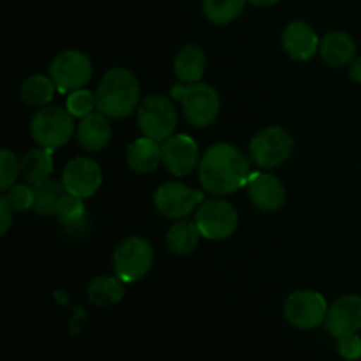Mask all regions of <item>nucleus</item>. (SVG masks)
I'll return each instance as SVG.
<instances>
[{
    "mask_svg": "<svg viewBox=\"0 0 361 361\" xmlns=\"http://www.w3.org/2000/svg\"><path fill=\"white\" fill-rule=\"evenodd\" d=\"M249 200L257 210L277 212L284 207L286 203V189L281 180L271 173H267L264 169L261 171H252L249 182L245 185Z\"/></svg>",
    "mask_w": 361,
    "mask_h": 361,
    "instance_id": "2eb2a0df",
    "label": "nucleus"
},
{
    "mask_svg": "<svg viewBox=\"0 0 361 361\" xmlns=\"http://www.w3.org/2000/svg\"><path fill=\"white\" fill-rule=\"evenodd\" d=\"M337 351L338 355L348 361H356L361 358V337L356 335H348V337L337 338Z\"/></svg>",
    "mask_w": 361,
    "mask_h": 361,
    "instance_id": "c756f323",
    "label": "nucleus"
},
{
    "mask_svg": "<svg viewBox=\"0 0 361 361\" xmlns=\"http://www.w3.org/2000/svg\"><path fill=\"white\" fill-rule=\"evenodd\" d=\"M85 323H87V312H85L83 309L74 310V316H73V319H71V324H69L71 334L80 335L81 331H83Z\"/></svg>",
    "mask_w": 361,
    "mask_h": 361,
    "instance_id": "2f4dec72",
    "label": "nucleus"
},
{
    "mask_svg": "<svg viewBox=\"0 0 361 361\" xmlns=\"http://www.w3.org/2000/svg\"><path fill=\"white\" fill-rule=\"evenodd\" d=\"M34 189L35 197L34 208H32V210L37 215H41V217H53V215L59 214L60 201H62V197L67 194L62 180L48 178L46 182H42L41 185L34 187Z\"/></svg>",
    "mask_w": 361,
    "mask_h": 361,
    "instance_id": "393cba45",
    "label": "nucleus"
},
{
    "mask_svg": "<svg viewBox=\"0 0 361 361\" xmlns=\"http://www.w3.org/2000/svg\"><path fill=\"white\" fill-rule=\"evenodd\" d=\"M97 111L109 120H122L137 111L141 87L136 74L126 67H113L101 78L95 90Z\"/></svg>",
    "mask_w": 361,
    "mask_h": 361,
    "instance_id": "f03ea898",
    "label": "nucleus"
},
{
    "mask_svg": "<svg viewBox=\"0 0 361 361\" xmlns=\"http://www.w3.org/2000/svg\"><path fill=\"white\" fill-rule=\"evenodd\" d=\"M204 201L203 192L182 182H166L154 192V204L166 219H185Z\"/></svg>",
    "mask_w": 361,
    "mask_h": 361,
    "instance_id": "9b49d317",
    "label": "nucleus"
},
{
    "mask_svg": "<svg viewBox=\"0 0 361 361\" xmlns=\"http://www.w3.org/2000/svg\"><path fill=\"white\" fill-rule=\"evenodd\" d=\"M55 92L59 90H56L51 78L44 76V74H34V76H28L27 80L21 83L20 97L27 106L44 108V106L49 104L51 99L55 97Z\"/></svg>",
    "mask_w": 361,
    "mask_h": 361,
    "instance_id": "b1692460",
    "label": "nucleus"
},
{
    "mask_svg": "<svg viewBox=\"0 0 361 361\" xmlns=\"http://www.w3.org/2000/svg\"><path fill=\"white\" fill-rule=\"evenodd\" d=\"M196 224L204 240L221 242V240H228L235 235L240 224V217L236 208L229 201L219 196L215 200L203 201L197 207Z\"/></svg>",
    "mask_w": 361,
    "mask_h": 361,
    "instance_id": "1a4fd4ad",
    "label": "nucleus"
},
{
    "mask_svg": "<svg viewBox=\"0 0 361 361\" xmlns=\"http://www.w3.org/2000/svg\"><path fill=\"white\" fill-rule=\"evenodd\" d=\"M127 168L137 175L154 173L162 164V143L152 137H137L127 147Z\"/></svg>",
    "mask_w": 361,
    "mask_h": 361,
    "instance_id": "a211bd4d",
    "label": "nucleus"
},
{
    "mask_svg": "<svg viewBox=\"0 0 361 361\" xmlns=\"http://www.w3.org/2000/svg\"><path fill=\"white\" fill-rule=\"evenodd\" d=\"M349 76H351L356 83H361V56H356V59L349 63Z\"/></svg>",
    "mask_w": 361,
    "mask_h": 361,
    "instance_id": "473e14b6",
    "label": "nucleus"
},
{
    "mask_svg": "<svg viewBox=\"0 0 361 361\" xmlns=\"http://www.w3.org/2000/svg\"><path fill=\"white\" fill-rule=\"evenodd\" d=\"M62 183L69 194L87 200L102 185L101 166L90 157H74L63 168Z\"/></svg>",
    "mask_w": 361,
    "mask_h": 361,
    "instance_id": "ddd939ff",
    "label": "nucleus"
},
{
    "mask_svg": "<svg viewBox=\"0 0 361 361\" xmlns=\"http://www.w3.org/2000/svg\"><path fill=\"white\" fill-rule=\"evenodd\" d=\"M88 302L97 307H113L126 296V282L116 275H101L92 279L87 288Z\"/></svg>",
    "mask_w": 361,
    "mask_h": 361,
    "instance_id": "5701e85b",
    "label": "nucleus"
},
{
    "mask_svg": "<svg viewBox=\"0 0 361 361\" xmlns=\"http://www.w3.org/2000/svg\"><path fill=\"white\" fill-rule=\"evenodd\" d=\"M53 173V155L51 150L46 148H32L20 159V176L23 182L30 183L32 187L41 185Z\"/></svg>",
    "mask_w": 361,
    "mask_h": 361,
    "instance_id": "aec40b11",
    "label": "nucleus"
},
{
    "mask_svg": "<svg viewBox=\"0 0 361 361\" xmlns=\"http://www.w3.org/2000/svg\"><path fill=\"white\" fill-rule=\"evenodd\" d=\"M55 300L60 303H67V295L63 291H55Z\"/></svg>",
    "mask_w": 361,
    "mask_h": 361,
    "instance_id": "f704fd0d",
    "label": "nucleus"
},
{
    "mask_svg": "<svg viewBox=\"0 0 361 361\" xmlns=\"http://www.w3.org/2000/svg\"><path fill=\"white\" fill-rule=\"evenodd\" d=\"M18 176H20V159L13 150L4 148L0 152V190L6 192L7 189H11L16 183Z\"/></svg>",
    "mask_w": 361,
    "mask_h": 361,
    "instance_id": "cd10ccee",
    "label": "nucleus"
},
{
    "mask_svg": "<svg viewBox=\"0 0 361 361\" xmlns=\"http://www.w3.org/2000/svg\"><path fill=\"white\" fill-rule=\"evenodd\" d=\"M76 126L74 116L67 111V108L44 106L32 116L30 136L37 147L55 152L69 143L76 133Z\"/></svg>",
    "mask_w": 361,
    "mask_h": 361,
    "instance_id": "20e7f679",
    "label": "nucleus"
},
{
    "mask_svg": "<svg viewBox=\"0 0 361 361\" xmlns=\"http://www.w3.org/2000/svg\"><path fill=\"white\" fill-rule=\"evenodd\" d=\"M111 134L113 129L109 118L99 111L83 116L76 126L78 143L87 152H99L108 147Z\"/></svg>",
    "mask_w": 361,
    "mask_h": 361,
    "instance_id": "f3484780",
    "label": "nucleus"
},
{
    "mask_svg": "<svg viewBox=\"0 0 361 361\" xmlns=\"http://www.w3.org/2000/svg\"><path fill=\"white\" fill-rule=\"evenodd\" d=\"M154 259V247L147 238L129 236L122 240L113 252V274L126 284H134L147 277Z\"/></svg>",
    "mask_w": 361,
    "mask_h": 361,
    "instance_id": "39448f33",
    "label": "nucleus"
},
{
    "mask_svg": "<svg viewBox=\"0 0 361 361\" xmlns=\"http://www.w3.org/2000/svg\"><path fill=\"white\" fill-rule=\"evenodd\" d=\"M207 69V56L200 46L187 44L178 49L173 62V71L180 83H197Z\"/></svg>",
    "mask_w": 361,
    "mask_h": 361,
    "instance_id": "412c9836",
    "label": "nucleus"
},
{
    "mask_svg": "<svg viewBox=\"0 0 361 361\" xmlns=\"http://www.w3.org/2000/svg\"><path fill=\"white\" fill-rule=\"evenodd\" d=\"M295 140L284 127L271 126L259 130L249 143L250 161L259 169L270 171V169L281 168L291 157Z\"/></svg>",
    "mask_w": 361,
    "mask_h": 361,
    "instance_id": "0eeeda50",
    "label": "nucleus"
},
{
    "mask_svg": "<svg viewBox=\"0 0 361 361\" xmlns=\"http://www.w3.org/2000/svg\"><path fill=\"white\" fill-rule=\"evenodd\" d=\"M4 196L7 197V201L14 208V212H27L34 208L35 189L27 182L14 183L11 189H7L4 192Z\"/></svg>",
    "mask_w": 361,
    "mask_h": 361,
    "instance_id": "c85d7f7f",
    "label": "nucleus"
},
{
    "mask_svg": "<svg viewBox=\"0 0 361 361\" xmlns=\"http://www.w3.org/2000/svg\"><path fill=\"white\" fill-rule=\"evenodd\" d=\"M201 238L203 236H201L196 221L178 219L176 222H173L168 235H166V245L176 256H189L197 249Z\"/></svg>",
    "mask_w": 361,
    "mask_h": 361,
    "instance_id": "4be33fe9",
    "label": "nucleus"
},
{
    "mask_svg": "<svg viewBox=\"0 0 361 361\" xmlns=\"http://www.w3.org/2000/svg\"><path fill=\"white\" fill-rule=\"evenodd\" d=\"M67 111L71 113L76 118H83V116L94 113V109H97V102H95V94H92L90 90H74L67 95L66 101Z\"/></svg>",
    "mask_w": 361,
    "mask_h": 361,
    "instance_id": "bb28decb",
    "label": "nucleus"
},
{
    "mask_svg": "<svg viewBox=\"0 0 361 361\" xmlns=\"http://www.w3.org/2000/svg\"><path fill=\"white\" fill-rule=\"evenodd\" d=\"M282 44L289 59L295 62H307L319 53L321 39L307 21H291L282 32Z\"/></svg>",
    "mask_w": 361,
    "mask_h": 361,
    "instance_id": "dca6fc26",
    "label": "nucleus"
},
{
    "mask_svg": "<svg viewBox=\"0 0 361 361\" xmlns=\"http://www.w3.org/2000/svg\"><path fill=\"white\" fill-rule=\"evenodd\" d=\"M324 328L335 338L356 335L361 330V296L344 295L328 307Z\"/></svg>",
    "mask_w": 361,
    "mask_h": 361,
    "instance_id": "4468645a",
    "label": "nucleus"
},
{
    "mask_svg": "<svg viewBox=\"0 0 361 361\" xmlns=\"http://www.w3.org/2000/svg\"><path fill=\"white\" fill-rule=\"evenodd\" d=\"M200 148L197 143L187 134H173L162 143V166L173 176L190 175L200 168Z\"/></svg>",
    "mask_w": 361,
    "mask_h": 361,
    "instance_id": "f8f14e48",
    "label": "nucleus"
},
{
    "mask_svg": "<svg viewBox=\"0 0 361 361\" xmlns=\"http://www.w3.org/2000/svg\"><path fill=\"white\" fill-rule=\"evenodd\" d=\"M249 4L256 7H271L275 4H279V0H249Z\"/></svg>",
    "mask_w": 361,
    "mask_h": 361,
    "instance_id": "72a5a7b5",
    "label": "nucleus"
},
{
    "mask_svg": "<svg viewBox=\"0 0 361 361\" xmlns=\"http://www.w3.org/2000/svg\"><path fill=\"white\" fill-rule=\"evenodd\" d=\"M319 55L330 67H345L356 59V42L345 32H330L321 39Z\"/></svg>",
    "mask_w": 361,
    "mask_h": 361,
    "instance_id": "6ab92c4d",
    "label": "nucleus"
},
{
    "mask_svg": "<svg viewBox=\"0 0 361 361\" xmlns=\"http://www.w3.org/2000/svg\"><path fill=\"white\" fill-rule=\"evenodd\" d=\"M328 307L330 305L321 293L302 289L288 296L284 305V317L291 326L298 330H314L324 323Z\"/></svg>",
    "mask_w": 361,
    "mask_h": 361,
    "instance_id": "9d476101",
    "label": "nucleus"
},
{
    "mask_svg": "<svg viewBox=\"0 0 361 361\" xmlns=\"http://www.w3.org/2000/svg\"><path fill=\"white\" fill-rule=\"evenodd\" d=\"M137 127L143 136L164 143L175 134L178 126V113L169 97L162 94H152L141 101L137 108Z\"/></svg>",
    "mask_w": 361,
    "mask_h": 361,
    "instance_id": "423d86ee",
    "label": "nucleus"
},
{
    "mask_svg": "<svg viewBox=\"0 0 361 361\" xmlns=\"http://www.w3.org/2000/svg\"><path fill=\"white\" fill-rule=\"evenodd\" d=\"M13 217H14V208L11 207V203L7 201L6 196L0 197V235L6 236L7 231L13 226Z\"/></svg>",
    "mask_w": 361,
    "mask_h": 361,
    "instance_id": "7c9ffc66",
    "label": "nucleus"
},
{
    "mask_svg": "<svg viewBox=\"0 0 361 361\" xmlns=\"http://www.w3.org/2000/svg\"><path fill=\"white\" fill-rule=\"evenodd\" d=\"M249 0H203V14L210 23L229 25L242 16Z\"/></svg>",
    "mask_w": 361,
    "mask_h": 361,
    "instance_id": "a878e982",
    "label": "nucleus"
},
{
    "mask_svg": "<svg viewBox=\"0 0 361 361\" xmlns=\"http://www.w3.org/2000/svg\"><path fill=\"white\" fill-rule=\"evenodd\" d=\"M94 76V66L87 53L80 49L60 51L49 63V78L60 94L83 88Z\"/></svg>",
    "mask_w": 361,
    "mask_h": 361,
    "instance_id": "6e6552de",
    "label": "nucleus"
},
{
    "mask_svg": "<svg viewBox=\"0 0 361 361\" xmlns=\"http://www.w3.org/2000/svg\"><path fill=\"white\" fill-rule=\"evenodd\" d=\"M171 97L180 102L183 116L192 127L203 129L217 120L221 111V97L208 83H176L171 87Z\"/></svg>",
    "mask_w": 361,
    "mask_h": 361,
    "instance_id": "7ed1b4c3",
    "label": "nucleus"
},
{
    "mask_svg": "<svg viewBox=\"0 0 361 361\" xmlns=\"http://www.w3.org/2000/svg\"><path fill=\"white\" fill-rule=\"evenodd\" d=\"M240 148L231 143H215L208 147L200 161L197 175L207 192L214 196H228L247 185L252 166Z\"/></svg>",
    "mask_w": 361,
    "mask_h": 361,
    "instance_id": "f257e3e1",
    "label": "nucleus"
}]
</instances>
